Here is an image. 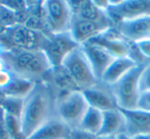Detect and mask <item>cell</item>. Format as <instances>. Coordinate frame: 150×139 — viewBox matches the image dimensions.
<instances>
[{
  "label": "cell",
  "instance_id": "20",
  "mask_svg": "<svg viewBox=\"0 0 150 139\" xmlns=\"http://www.w3.org/2000/svg\"><path fill=\"white\" fill-rule=\"evenodd\" d=\"M103 124V111L96 108L88 107L86 113L84 114L80 127L78 129L88 132L91 134L98 136L102 129Z\"/></svg>",
  "mask_w": 150,
  "mask_h": 139
},
{
  "label": "cell",
  "instance_id": "14",
  "mask_svg": "<svg viewBox=\"0 0 150 139\" xmlns=\"http://www.w3.org/2000/svg\"><path fill=\"white\" fill-rule=\"evenodd\" d=\"M119 109L125 118V133L127 135L135 136L142 133H150V112L140 109Z\"/></svg>",
  "mask_w": 150,
  "mask_h": 139
},
{
  "label": "cell",
  "instance_id": "24",
  "mask_svg": "<svg viewBox=\"0 0 150 139\" xmlns=\"http://www.w3.org/2000/svg\"><path fill=\"white\" fill-rule=\"evenodd\" d=\"M139 91L140 93L150 92V63L146 65L141 73L139 79Z\"/></svg>",
  "mask_w": 150,
  "mask_h": 139
},
{
  "label": "cell",
  "instance_id": "25",
  "mask_svg": "<svg viewBox=\"0 0 150 139\" xmlns=\"http://www.w3.org/2000/svg\"><path fill=\"white\" fill-rule=\"evenodd\" d=\"M0 2L16 14L27 9V1H23V0H2Z\"/></svg>",
  "mask_w": 150,
  "mask_h": 139
},
{
  "label": "cell",
  "instance_id": "12",
  "mask_svg": "<svg viewBox=\"0 0 150 139\" xmlns=\"http://www.w3.org/2000/svg\"><path fill=\"white\" fill-rule=\"evenodd\" d=\"M82 93L90 107L96 108L101 111L118 108L111 88L101 81H99L94 87L82 91Z\"/></svg>",
  "mask_w": 150,
  "mask_h": 139
},
{
  "label": "cell",
  "instance_id": "16",
  "mask_svg": "<svg viewBox=\"0 0 150 139\" xmlns=\"http://www.w3.org/2000/svg\"><path fill=\"white\" fill-rule=\"evenodd\" d=\"M71 129L57 118L48 120L27 139H69Z\"/></svg>",
  "mask_w": 150,
  "mask_h": 139
},
{
  "label": "cell",
  "instance_id": "21",
  "mask_svg": "<svg viewBox=\"0 0 150 139\" xmlns=\"http://www.w3.org/2000/svg\"><path fill=\"white\" fill-rule=\"evenodd\" d=\"M24 102H25V99H21V98L5 97L1 108L4 110L5 113H8L21 120V115L24 108Z\"/></svg>",
  "mask_w": 150,
  "mask_h": 139
},
{
  "label": "cell",
  "instance_id": "8",
  "mask_svg": "<svg viewBox=\"0 0 150 139\" xmlns=\"http://www.w3.org/2000/svg\"><path fill=\"white\" fill-rule=\"evenodd\" d=\"M107 16L116 27L125 20L136 19L150 15V0H109Z\"/></svg>",
  "mask_w": 150,
  "mask_h": 139
},
{
  "label": "cell",
  "instance_id": "27",
  "mask_svg": "<svg viewBox=\"0 0 150 139\" xmlns=\"http://www.w3.org/2000/svg\"><path fill=\"white\" fill-rule=\"evenodd\" d=\"M15 74L8 70V69H3L0 71V90H3L8 86V83L13 78Z\"/></svg>",
  "mask_w": 150,
  "mask_h": 139
},
{
  "label": "cell",
  "instance_id": "29",
  "mask_svg": "<svg viewBox=\"0 0 150 139\" xmlns=\"http://www.w3.org/2000/svg\"><path fill=\"white\" fill-rule=\"evenodd\" d=\"M0 139H11L4 120V111L0 107Z\"/></svg>",
  "mask_w": 150,
  "mask_h": 139
},
{
  "label": "cell",
  "instance_id": "4",
  "mask_svg": "<svg viewBox=\"0 0 150 139\" xmlns=\"http://www.w3.org/2000/svg\"><path fill=\"white\" fill-rule=\"evenodd\" d=\"M61 66L66 69L80 91L90 89L99 83L80 46L67 55Z\"/></svg>",
  "mask_w": 150,
  "mask_h": 139
},
{
  "label": "cell",
  "instance_id": "28",
  "mask_svg": "<svg viewBox=\"0 0 150 139\" xmlns=\"http://www.w3.org/2000/svg\"><path fill=\"white\" fill-rule=\"evenodd\" d=\"M96 137L97 136L86 132L81 129H74V130H71L69 139H96Z\"/></svg>",
  "mask_w": 150,
  "mask_h": 139
},
{
  "label": "cell",
  "instance_id": "34",
  "mask_svg": "<svg viewBox=\"0 0 150 139\" xmlns=\"http://www.w3.org/2000/svg\"><path fill=\"white\" fill-rule=\"evenodd\" d=\"M5 51H6V48H5V46H3L2 42L0 41V58H1V56H2L3 54H4Z\"/></svg>",
  "mask_w": 150,
  "mask_h": 139
},
{
  "label": "cell",
  "instance_id": "30",
  "mask_svg": "<svg viewBox=\"0 0 150 139\" xmlns=\"http://www.w3.org/2000/svg\"><path fill=\"white\" fill-rule=\"evenodd\" d=\"M138 48L141 52V54L145 57L147 60L150 61V39L141 40V41L136 42Z\"/></svg>",
  "mask_w": 150,
  "mask_h": 139
},
{
  "label": "cell",
  "instance_id": "11",
  "mask_svg": "<svg viewBox=\"0 0 150 139\" xmlns=\"http://www.w3.org/2000/svg\"><path fill=\"white\" fill-rule=\"evenodd\" d=\"M80 46H81L82 51L84 52L88 62H90L95 76L100 81L107 68L110 66V64L116 58H114L102 46L94 43L92 41L86 42Z\"/></svg>",
  "mask_w": 150,
  "mask_h": 139
},
{
  "label": "cell",
  "instance_id": "10",
  "mask_svg": "<svg viewBox=\"0 0 150 139\" xmlns=\"http://www.w3.org/2000/svg\"><path fill=\"white\" fill-rule=\"evenodd\" d=\"M78 46L71 36L70 32L48 35L41 50L50 59L52 67L61 66L63 60Z\"/></svg>",
  "mask_w": 150,
  "mask_h": 139
},
{
  "label": "cell",
  "instance_id": "15",
  "mask_svg": "<svg viewBox=\"0 0 150 139\" xmlns=\"http://www.w3.org/2000/svg\"><path fill=\"white\" fill-rule=\"evenodd\" d=\"M67 2L73 17L88 21H103L108 19L106 11L99 9L93 0H73Z\"/></svg>",
  "mask_w": 150,
  "mask_h": 139
},
{
  "label": "cell",
  "instance_id": "37",
  "mask_svg": "<svg viewBox=\"0 0 150 139\" xmlns=\"http://www.w3.org/2000/svg\"><path fill=\"white\" fill-rule=\"evenodd\" d=\"M5 31H6V29H5L4 27H2V26L0 25V36L2 35V34H4Z\"/></svg>",
  "mask_w": 150,
  "mask_h": 139
},
{
  "label": "cell",
  "instance_id": "17",
  "mask_svg": "<svg viewBox=\"0 0 150 139\" xmlns=\"http://www.w3.org/2000/svg\"><path fill=\"white\" fill-rule=\"evenodd\" d=\"M138 64H136L129 57L116 58L107 68L100 81L111 87L114 83H116L120 78H122L129 70H132Z\"/></svg>",
  "mask_w": 150,
  "mask_h": 139
},
{
  "label": "cell",
  "instance_id": "22",
  "mask_svg": "<svg viewBox=\"0 0 150 139\" xmlns=\"http://www.w3.org/2000/svg\"><path fill=\"white\" fill-rule=\"evenodd\" d=\"M4 120L11 139H25L23 131H22V124L20 118L4 112Z\"/></svg>",
  "mask_w": 150,
  "mask_h": 139
},
{
  "label": "cell",
  "instance_id": "33",
  "mask_svg": "<svg viewBox=\"0 0 150 139\" xmlns=\"http://www.w3.org/2000/svg\"><path fill=\"white\" fill-rule=\"evenodd\" d=\"M116 138L117 139H133V138H132V136L127 135V133H120V134L117 135Z\"/></svg>",
  "mask_w": 150,
  "mask_h": 139
},
{
  "label": "cell",
  "instance_id": "9",
  "mask_svg": "<svg viewBox=\"0 0 150 139\" xmlns=\"http://www.w3.org/2000/svg\"><path fill=\"white\" fill-rule=\"evenodd\" d=\"M114 27L110 19L103 21H88L73 17L70 28V34L78 46L86 43L90 40L98 37L105 31Z\"/></svg>",
  "mask_w": 150,
  "mask_h": 139
},
{
  "label": "cell",
  "instance_id": "26",
  "mask_svg": "<svg viewBox=\"0 0 150 139\" xmlns=\"http://www.w3.org/2000/svg\"><path fill=\"white\" fill-rule=\"evenodd\" d=\"M137 109L143 110V111L146 112H150V92L140 93Z\"/></svg>",
  "mask_w": 150,
  "mask_h": 139
},
{
  "label": "cell",
  "instance_id": "1",
  "mask_svg": "<svg viewBox=\"0 0 150 139\" xmlns=\"http://www.w3.org/2000/svg\"><path fill=\"white\" fill-rule=\"evenodd\" d=\"M57 96L46 81H38L25 99L21 115L22 131L25 139L52 118H57Z\"/></svg>",
  "mask_w": 150,
  "mask_h": 139
},
{
  "label": "cell",
  "instance_id": "36",
  "mask_svg": "<svg viewBox=\"0 0 150 139\" xmlns=\"http://www.w3.org/2000/svg\"><path fill=\"white\" fill-rule=\"evenodd\" d=\"M3 69H6V66H5L4 62H3V60L1 58H0V71L3 70Z\"/></svg>",
  "mask_w": 150,
  "mask_h": 139
},
{
  "label": "cell",
  "instance_id": "13",
  "mask_svg": "<svg viewBox=\"0 0 150 139\" xmlns=\"http://www.w3.org/2000/svg\"><path fill=\"white\" fill-rule=\"evenodd\" d=\"M116 28L120 35L127 41L138 42L150 39V15L125 20L119 23Z\"/></svg>",
  "mask_w": 150,
  "mask_h": 139
},
{
  "label": "cell",
  "instance_id": "31",
  "mask_svg": "<svg viewBox=\"0 0 150 139\" xmlns=\"http://www.w3.org/2000/svg\"><path fill=\"white\" fill-rule=\"evenodd\" d=\"M133 139H150V133H142V134H137L135 136H132Z\"/></svg>",
  "mask_w": 150,
  "mask_h": 139
},
{
  "label": "cell",
  "instance_id": "23",
  "mask_svg": "<svg viewBox=\"0 0 150 139\" xmlns=\"http://www.w3.org/2000/svg\"><path fill=\"white\" fill-rule=\"evenodd\" d=\"M0 25L4 27L6 30L19 25L17 14L13 13L9 9H7L3 4H1V2H0Z\"/></svg>",
  "mask_w": 150,
  "mask_h": 139
},
{
  "label": "cell",
  "instance_id": "32",
  "mask_svg": "<svg viewBox=\"0 0 150 139\" xmlns=\"http://www.w3.org/2000/svg\"><path fill=\"white\" fill-rule=\"evenodd\" d=\"M117 135H99L96 137V139H117Z\"/></svg>",
  "mask_w": 150,
  "mask_h": 139
},
{
  "label": "cell",
  "instance_id": "19",
  "mask_svg": "<svg viewBox=\"0 0 150 139\" xmlns=\"http://www.w3.org/2000/svg\"><path fill=\"white\" fill-rule=\"evenodd\" d=\"M36 86V81L26 79L20 76H13L11 81L8 83L6 88H4L1 91L3 92L6 97H15L26 99L30 95L33 89Z\"/></svg>",
  "mask_w": 150,
  "mask_h": 139
},
{
  "label": "cell",
  "instance_id": "2",
  "mask_svg": "<svg viewBox=\"0 0 150 139\" xmlns=\"http://www.w3.org/2000/svg\"><path fill=\"white\" fill-rule=\"evenodd\" d=\"M6 68L16 76L33 81H43L52 65L42 50L8 48L1 56Z\"/></svg>",
  "mask_w": 150,
  "mask_h": 139
},
{
  "label": "cell",
  "instance_id": "3",
  "mask_svg": "<svg viewBox=\"0 0 150 139\" xmlns=\"http://www.w3.org/2000/svg\"><path fill=\"white\" fill-rule=\"evenodd\" d=\"M147 64L137 65L132 70H129L122 78H120L116 83L110 87L116 99L118 108L127 110L137 109L140 96L139 79L142 71Z\"/></svg>",
  "mask_w": 150,
  "mask_h": 139
},
{
  "label": "cell",
  "instance_id": "18",
  "mask_svg": "<svg viewBox=\"0 0 150 139\" xmlns=\"http://www.w3.org/2000/svg\"><path fill=\"white\" fill-rule=\"evenodd\" d=\"M120 133H125V118L120 109L103 111V124L99 135H118Z\"/></svg>",
  "mask_w": 150,
  "mask_h": 139
},
{
  "label": "cell",
  "instance_id": "6",
  "mask_svg": "<svg viewBox=\"0 0 150 139\" xmlns=\"http://www.w3.org/2000/svg\"><path fill=\"white\" fill-rule=\"evenodd\" d=\"M88 107L82 91H73L57 100V116L74 130L80 127Z\"/></svg>",
  "mask_w": 150,
  "mask_h": 139
},
{
  "label": "cell",
  "instance_id": "7",
  "mask_svg": "<svg viewBox=\"0 0 150 139\" xmlns=\"http://www.w3.org/2000/svg\"><path fill=\"white\" fill-rule=\"evenodd\" d=\"M47 35L39 31H35L25 25H17L7 29L0 36V41L8 48L21 50H41Z\"/></svg>",
  "mask_w": 150,
  "mask_h": 139
},
{
  "label": "cell",
  "instance_id": "5",
  "mask_svg": "<svg viewBox=\"0 0 150 139\" xmlns=\"http://www.w3.org/2000/svg\"><path fill=\"white\" fill-rule=\"evenodd\" d=\"M42 17L47 35L66 33L70 31L73 15L67 1H42Z\"/></svg>",
  "mask_w": 150,
  "mask_h": 139
},
{
  "label": "cell",
  "instance_id": "35",
  "mask_svg": "<svg viewBox=\"0 0 150 139\" xmlns=\"http://www.w3.org/2000/svg\"><path fill=\"white\" fill-rule=\"evenodd\" d=\"M5 97H6V96H5L4 94H3V92L0 90V107L2 106V103H3V101H4Z\"/></svg>",
  "mask_w": 150,
  "mask_h": 139
}]
</instances>
